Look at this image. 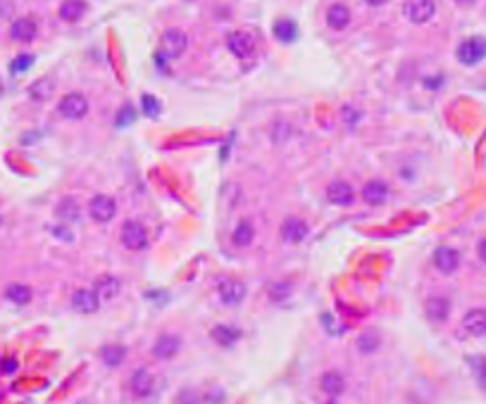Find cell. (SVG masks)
<instances>
[{
    "mask_svg": "<svg viewBox=\"0 0 486 404\" xmlns=\"http://www.w3.org/2000/svg\"><path fill=\"white\" fill-rule=\"evenodd\" d=\"M58 112L62 114L65 119H72V122H79L88 114V100L86 95L81 93H67L58 105Z\"/></svg>",
    "mask_w": 486,
    "mask_h": 404,
    "instance_id": "cell-14",
    "label": "cell"
},
{
    "mask_svg": "<svg viewBox=\"0 0 486 404\" xmlns=\"http://www.w3.org/2000/svg\"><path fill=\"white\" fill-rule=\"evenodd\" d=\"M36 34H39V27H36V22L32 17H20V20H15L10 27V36L17 43H32L36 39Z\"/></svg>",
    "mask_w": 486,
    "mask_h": 404,
    "instance_id": "cell-23",
    "label": "cell"
},
{
    "mask_svg": "<svg viewBox=\"0 0 486 404\" xmlns=\"http://www.w3.org/2000/svg\"><path fill=\"white\" fill-rule=\"evenodd\" d=\"M308 233H310V226L305 224L303 219H298V216H286L284 224H281V228H279L281 240L289 245L303 243V240L308 238Z\"/></svg>",
    "mask_w": 486,
    "mask_h": 404,
    "instance_id": "cell-17",
    "label": "cell"
},
{
    "mask_svg": "<svg viewBox=\"0 0 486 404\" xmlns=\"http://www.w3.org/2000/svg\"><path fill=\"white\" fill-rule=\"evenodd\" d=\"M119 240L129 252H141L148 247V228L136 219H127L119 231Z\"/></svg>",
    "mask_w": 486,
    "mask_h": 404,
    "instance_id": "cell-5",
    "label": "cell"
},
{
    "mask_svg": "<svg viewBox=\"0 0 486 404\" xmlns=\"http://www.w3.org/2000/svg\"><path fill=\"white\" fill-rule=\"evenodd\" d=\"M141 105H143V114H146L148 119H158L160 117L162 105H160V100L155 98V95H143Z\"/></svg>",
    "mask_w": 486,
    "mask_h": 404,
    "instance_id": "cell-34",
    "label": "cell"
},
{
    "mask_svg": "<svg viewBox=\"0 0 486 404\" xmlns=\"http://www.w3.org/2000/svg\"><path fill=\"white\" fill-rule=\"evenodd\" d=\"M455 3H460V5H472L475 0H455Z\"/></svg>",
    "mask_w": 486,
    "mask_h": 404,
    "instance_id": "cell-43",
    "label": "cell"
},
{
    "mask_svg": "<svg viewBox=\"0 0 486 404\" xmlns=\"http://www.w3.org/2000/svg\"><path fill=\"white\" fill-rule=\"evenodd\" d=\"M467 366H470L479 388L486 390V354H470L467 357Z\"/></svg>",
    "mask_w": 486,
    "mask_h": 404,
    "instance_id": "cell-29",
    "label": "cell"
},
{
    "mask_svg": "<svg viewBox=\"0 0 486 404\" xmlns=\"http://www.w3.org/2000/svg\"><path fill=\"white\" fill-rule=\"evenodd\" d=\"M29 95L36 100V102H43L48 100L53 95V81H48V79H41V81H36L32 88H29Z\"/></svg>",
    "mask_w": 486,
    "mask_h": 404,
    "instance_id": "cell-33",
    "label": "cell"
},
{
    "mask_svg": "<svg viewBox=\"0 0 486 404\" xmlns=\"http://www.w3.org/2000/svg\"><path fill=\"white\" fill-rule=\"evenodd\" d=\"M322 404H339V402H336V400H327V402H322Z\"/></svg>",
    "mask_w": 486,
    "mask_h": 404,
    "instance_id": "cell-44",
    "label": "cell"
},
{
    "mask_svg": "<svg viewBox=\"0 0 486 404\" xmlns=\"http://www.w3.org/2000/svg\"><path fill=\"white\" fill-rule=\"evenodd\" d=\"M210 340L222 349H231L243 340V330L236 323H215L210 328Z\"/></svg>",
    "mask_w": 486,
    "mask_h": 404,
    "instance_id": "cell-10",
    "label": "cell"
},
{
    "mask_svg": "<svg viewBox=\"0 0 486 404\" xmlns=\"http://www.w3.org/2000/svg\"><path fill=\"white\" fill-rule=\"evenodd\" d=\"M69 302H72V309L79 312V314H98L103 300L98 298V293H95L93 288H76V291L72 293Z\"/></svg>",
    "mask_w": 486,
    "mask_h": 404,
    "instance_id": "cell-12",
    "label": "cell"
},
{
    "mask_svg": "<svg viewBox=\"0 0 486 404\" xmlns=\"http://www.w3.org/2000/svg\"><path fill=\"white\" fill-rule=\"evenodd\" d=\"M5 300L17 307H24L34 300V291L27 283H10V286L5 288Z\"/></svg>",
    "mask_w": 486,
    "mask_h": 404,
    "instance_id": "cell-26",
    "label": "cell"
},
{
    "mask_svg": "<svg viewBox=\"0 0 486 404\" xmlns=\"http://www.w3.org/2000/svg\"><path fill=\"white\" fill-rule=\"evenodd\" d=\"M317 388H320V393L327 397V400H339V397H344V393L348 390V378L341 371L327 369L320 376V381H317Z\"/></svg>",
    "mask_w": 486,
    "mask_h": 404,
    "instance_id": "cell-8",
    "label": "cell"
},
{
    "mask_svg": "<svg viewBox=\"0 0 486 404\" xmlns=\"http://www.w3.org/2000/svg\"><path fill=\"white\" fill-rule=\"evenodd\" d=\"M403 15L412 24H427L436 15L434 0H403Z\"/></svg>",
    "mask_w": 486,
    "mask_h": 404,
    "instance_id": "cell-13",
    "label": "cell"
},
{
    "mask_svg": "<svg viewBox=\"0 0 486 404\" xmlns=\"http://www.w3.org/2000/svg\"><path fill=\"white\" fill-rule=\"evenodd\" d=\"M186 48H189V36H186L182 29L172 27V29H167V32L162 34V39H160V55L162 57L177 60V57L184 55Z\"/></svg>",
    "mask_w": 486,
    "mask_h": 404,
    "instance_id": "cell-6",
    "label": "cell"
},
{
    "mask_svg": "<svg viewBox=\"0 0 486 404\" xmlns=\"http://www.w3.org/2000/svg\"><path fill=\"white\" fill-rule=\"evenodd\" d=\"M88 214H91V219L98 221V224H107V221H112V219H115V214H117L115 197L105 195V193L93 195L91 202H88Z\"/></svg>",
    "mask_w": 486,
    "mask_h": 404,
    "instance_id": "cell-11",
    "label": "cell"
},
{
    "mask_svg": "<svg viewBox=\"0 0 486 404\" xmlns=\"http://www.w3.org/2000/svg\"><path fill=\"white\" fill-rule=\"evenodd\" d=\"M227 48L231 50L234 57L248 60L255 53V39L248 32H231L227 36Z\"/></svg>",
    "mask_w": 486,
    "mask_h": 404,
    "instance_id": "cell-16",
    "label": "cell"
},
{
    "mask_svg": "<svg viewBox=\"0 0 486 404\" xmlns=\"http://www.w3.org/2000/svg\"><path fill=\"white\" fill-rule=\"evenodd\" d=\"M127 357H129V349L122 342H105L98 349V359L103 361V366H107V369H119L127 361Z\"/></svg>",
    "mask_w": 486,
    "mask_h": 404,
    "instance_id": "cell-19",
    "label": "cell"
},
{
    "mask_svg": "<svg viewBox=\"0 0 486 404\" xmlns=\"http://www.w3.org/2000/svg\"><path fill=\"white\" fill-rule=\"evenodd\" d=\"M129 395L134 397L136 402L153 400V397L158 395V376H155L151 369H146V366L136 369L129 376Z\"/></svg>",
    "mask_w": 486,
    "mask_h": 404,
    "instance_id": "cell-1",
    "label": "cell"
},
{
    "mask_svg": "<svg viewBox=\"0 0 486 404\" xmlns=\"http://www.w3.org/2000/svg\"><path fill=\"white\" fill-rule=\"evenodd\" d=\"M174 404H205L203 402V388H198V385H184L174 395Z\"/></svg>",
    "mask_w": 486,
    "mask_h": 404,
    "instance_id": "cell-30",
    "label": "cell"
},
{
    "mask_svg": "<svg viewBox=\"0 0 486 404\" xmlns=\"http://www.w3.org/2000/svg\"><path fill=\"white\" fill-rule=\"evenodd\" d=\"M134 117H136V110L127 102V105H122V107H119V112H117V126L131 124V122H134Z\"/></svg>",
    "mask_w": 486,
    "mask_h": 404,
    "instance_id": "cell-37",
    "label": "cell"
},
{
    "mask_svg": "<svg viewBox=\"0 0 486 404\" xmlns=\"http://www.w3.org/2000/svg\"><path fill=\"white\" fill-rule=\"evenodd\" d=\"M382 333L377 328H365L360 330L358 337H356V349L358 354H363V357H372V354H377L382 349Z\"/></svg>",
    "mask_w": 486,
    "mask_h": 404,
    "instance_id": "cell-21",
    "label": "cell"
},
{
    "mask_svg": "<svg viewBox=\"0 0 486 404\" xmlns=\"http://www.w3.org/2000/svg\"><path fill=\"white\" fill-rule=\"evenodd\" d=\"M360 197H363L365 204H370V207H377V204H384L389 197V186L386 181L382 179H372L367 181V183L363 186V193H360Z\"/></svg>",
    "mask_w": 486,
    "mask_h": 404,
    "instance_id": "cell-22",
    "label": "cell"
},
{
    "mask_svg": "<svg viewBox=\"0 0 486 404\" xmlns=\"http://www.w3.org/2000/svg\"><path fill=\"white\" fill-rule=\"evenodd\" d=\"M298 36V27L291 20H279L274 24V39L281 41V43H293Z\"/></svg>",
    "mask_w": 486,
    "mask_h": 404,
    "instance_id": "cell-31",
    "label": "cell"
},
{
    "mask_svg": "<svg viewBox=\"0 0 486 404\" xmlns=\"http://www.w3.org/2000/svg\"><path fill=\"white\" fill-rule=\"evenodd\" d=\"M184 347V337L179 333H174V330H162V333L155 337L153 345H151V357L155 361H172L179 357V352H182Z\"/></svg>",
    "mask_w": 486,
    "mask_h": 404,
    "instance_id": "cell-2",
    "label": "cell"
},
{
    "mask_svg": "<svg viewBox=\"0 0 486 404\" xmlns=\"http://www.w3.org/2000/svg\"><path fill=\"white\" fill-rule=\"evenodd\" d=\"M367 5H372V8H382L384 3H389V0H365Z\"/></svg>",
    "mask_w": 486,
    "mask_h": 404,
    "instance_id": "cell-42",
    "label": "cell"
},
{
    "mask_svg": "<svg viewBox=\"0 0 486 404\" xmlns=\"http://www.w3.org/2000/svg\"><path fill=\"white\" fill-rule=\"evenodd\" d=\"M17 366H20V364H17L15 357H8V359L0 361V371H3V373H15Z\"/></svg>",
    "mask_w": 486,
    "mask_h": 404,
    "instance_id": "cell-39",
    "label": "cell"
},
{
    "mask_svg": "<svg viewBox=\"0 0 486 404\" xmlns=\"http://www.w3.org/2000/svg\"><path fill=\"white\" fill-rule=\"evenodd\" d=\"M215 291H217L220 302L224 307H238L245 300V295H248V286L241 279H236V276H224V279L217 281Z\"/></svg>",
    "mask_w": 486,
    "mask_h": 404,
    "instance_id": "cell-3",
    "label": "cell"
},
{
    "mask_svg": "<svg viewBox=\"0 0 486 404\" xmlns=\"http://www.w3.org/2000/svg\"><path fill=\"white\" fill-rule=\"evenodd\" d=\"M93 291L98 293V298L103 300V302H110V300H115L119 293H122V279L115 274H100L98 279L93 281Z\"/></svg>",
    "mask_w": 486,
    "mask_h": 404,
    "instance_id": "cell-20",
    "label": "cell"
},
{
    "mask_svg": "<svg viewBox=\"0 0 486 404\" xmlns=\"http://www.w3.org/2000/svg\"><path fill=\"white\" fill-rule=\"evenodd\" d=\"M255 240V228L253 224H250L248 219L241 221L236 228H234V233H231V243L236 245V247H248L250 243Z\"/></svg>",
    "mask_w": 486,
    "mask_h": 404,
    "instance_id": "cell-28",
    "label": "cell"
},
{
    "mask_svg": "<svg viewBox=\"0 0 486 404\" xmlns=\"http://www.w3.org/2000/svg\"><path fill=\"white\" fill-rule=\"evenodd\" d=\"M32 64H34V55H20L12 62V71H15V74H22V71H27Z\"/></svg>",
    "mask_w": 486,
    "mask_h": 404,
    "instance_id": "cell-38",
    "label": "cell"
},
{
    "mask_svg": "<svg viewBox=\"0 0 486 404\" xmlns=\"http://www.w3.org/2000/svg\"><path fill=\"white\" fill-rule=\"evenodd\" d=\"M431 264H434V269L439 271L441 276H453L455 271L460 269V264H463V257H460V252L455 250V247L441 245V247H436L434 257H431Z\"/></svg>",
    "mask_w": 486,
    "mask_h": 404,
    "instance_id": "cell-9",
    "label": "cell"
},
{
    "mask_svg": "<svg viewBox=\"0 0 486 404\" xmlns=\"http://www.w3.org/2000/svg\"><path fill=\"white\" fill-rule=\"evenodd\" d=\"M293 291H296L293 281H289V279L274 281V283H269V288H267V300L272 305H284L286 300H291Z\"/></svg>",
    "mask_w": 486,
    "mask_h": 404,
    "instance_id": "cell-25",
    "label": "cell"
},
{
    "mask_svg": "<svg viewBox=\"0 0 486 404\" xmlns=\"http://www.w3.org/2000/svg\"><path fill=\"white\" fill-rule=\"evenodd\" d=\"M477 257H479V262L486 264V236L477 243Z\"/></svg>",
    "mask_w": 486,
    "mask_h": 404,
    "instance_id": "cell-40",
    "label": "cell"
},
{
    "mask_svg": "<svg viewBox=\"0 0 486 404\" xmlns=\"http://www.w3.org/2000/svg\"><path fill=\"white\" fill-rule=\"evenodd\" d=\"M424 316H427V321L431 326H443L448 323V319H451V312H453V300L448 298V295L443 293H434L429 295L427 300H424Z\"/></svg>",
    "mask_w": 486,
    "mask_h": 404,
    "instance_id": "cell-4",
    "label": "cell"
},
{
    "mask_svg": "<svg viewBox=\"0 0 486 404\" xmlns=\"http://www.w3.org/2000/svg\"><path fill=\"white\" fill-rule=\"evenodd\" d=\"M203 402L205 404H222L224 402V390L217 388V385H208V388H203Z\"/></svg>",
    "mask_w": 486,
    "mask_h": 404,
    "instance_id": "cell-35",
    "label": "cell"
},
{
    "mask_svg": "<svg viewBox=\"0 0 486 404\" xmlns=\"http://www.w3.org/2000/svg\"><path fill=\"white\" fill-rule=\"evenodd\" d=\"M327 200L332 204H339V207H348V204L356 202V188L348 181L336 179L327 186Z\"/></svg>",
    "mask_w": 486,
    "mask_h": 404,
    "instance_id": "cell-18",
    "label": "cell"
},
{
    "mask_svg": "<svg viewBox=\"0 0 486 404\" xmlns=\"http://www.w3.org/2000/svg\"><path fill=\"white\" fill-rule=\"evenodd\" d=\"M460 328L470 337H484L486 335V307H472L460 319Z\"/></svg>",
    "mask_w": 486,
    "mask_h": 404,
    "instance_id": "cell-15",
    "label": "cell"
},
{
    "mask_svg": "<svg viewBox=\"0 0 486 404\" xmlns=\"http://www.w3.org/2000/svg\"><path fill=\"white\" fill-rule=\"evenodd\" d=\"M53 233H55V236H58V238L72 240V236H67V228H53Z\"/></svg>",
    "mask_w": 486,
    "mask_h": 404,
    "instance_id": "cell-41",
    "label": "cell"
},
{
    "mask_svg": "<svg viewBox=\"0 0 486 404\" xmlns=\"http://www.w3.org/2000/svg\"><path fill=\"white\" fill-rule=\"evenodd\" d=\"M458 62L465 64V67H475L486 57V39L482 36H472V39H465L463 43L458 46Z\"/></svg>",
    "mask_w": 486,
    "mask_h": 404,
    "instance_id": "cell-7",
    "label": "cell"
},
{
    "mask_svg": "<svg viewBox=\"0 0 486 404\" xmlns=\"http://www.w3.org/2000/svg\"><path fill=\"white\" fill-rule=\"evenodd\" d=\"M348 24H351V10H348L344 3L329 5L327 27L332 29V32H344V29H348Z\"/></svg>",
    "mask_w": 486,
    "mask_h": 404,
    "instance_id": "cell-24",
    "label": "cell"
},
{
    "mask_svg": "<svg viewBox=\"0 0 486 404\" xmlns=\"http://www.w3.org/2000/svg\"><path fill=\"white\" fill-rule=\"evenodd\" d=\"M360 117H363V114H360L358 107H353V105H344V107H341V119H344V124L351 126V129L360 122Z\"/></svg>",
    "mask_w": 486,
    "mask_h": 404,
    "instance_id": "cell-36",
    "label": "cell"
},
{
    "mask_svg": "<svg viewBox=\"0 0 486 404\" xmlns=\"http://www.w3.org/2000/svg\"><path fill=\"white\" fill-rule=\"evenodd\" d=\"M58 216H62L65 221H76V219H79V204H76V200L65 197V200L58 204Z\"/></svg>",
    "mask_w": 486,
    "mask_h": 404,
    "instance_id": "cell-32",
    "label": "cell"
},
{
    "mask_svg": "<svg viewBox=\"0 0 486 404\" xmlns=\"http://www.w3.org/2000/svg\"><path fill=\"white\" fill-rule=\"evenodd\" d=\"M86 3L83 0H65L62 5H60V20L62 22H69V24H74V22H79L83 15H86Z\"/></svg>",
    "mask_w": 486,
    "mask_h": 404,
    "instance_id": "cell-27",
    "label": "cell"
}]
</instances>
